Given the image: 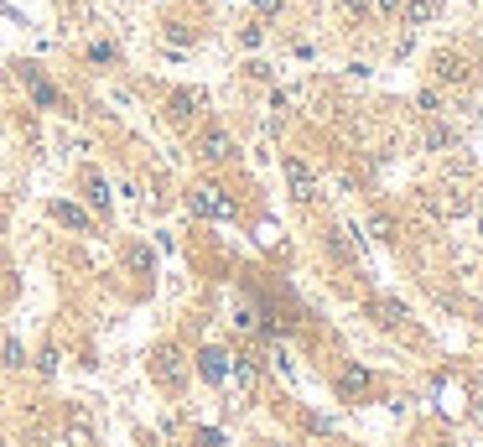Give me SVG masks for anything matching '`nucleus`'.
<instances>
[{"label": "nucleus", "instance_id": "5701e85b", "mask_svg": "<svg viewBox=\"0 0 483 447\" xmlns=\"http://www.w3.org/2000/svg\"><path fill=\"white\" fill-rule=\"evenodd\" d=\"M240 42H244V47H260V42H266V31H260V27H244Z\"/></svg>", "mask_w": 483, "mask_h": 447}, {"label": "nucleus", "instance_id": "0eeeda50", "mask_svg": "<svg viewBox=\"0 0 483 447\" xmlns=\"http://www.w3.org/2000/svg\"><path fill=\"white\" fill-rule=\"evenodd\" d=\"M187 203L203 213V219H229V213H234V203H229V198H218V187H209V182H203V187H192V193H187Z\"/></svg>", "mask_w": 483, "mask_h": 447}, {"label": "nucleus", "instance_id": "2eb2a0df", "mask_svg": "<svg viewBox=\"0 0 483 447\" xmlns=\"http://www.w3.org/2000/svg\"><path fill=\"white\" fill-rule=\"evenodd\" d=\"M0 364H5V369H27V349H21L16 338H5V344H0Z\"/></svg>", "mask_w": 483, "mask_h": 447}, {"label": "nucleus", "instance_id": "20e7f679", "mask_svg": "<svg viewBox=\"0 0 483 447\" xmlns=\"http://www.w3.org/2000/svg\"><path fill=\"white\" fill-rule=\"evenodd\" d=\"M431 79H437L442 89H457V84L473 79V62L463 58V53H453V47H447V53L437 47V53H431Z\"/></svg>", "mask_w": 483, "mask_h": 447}, {"label": "nucleus", "instance_id": "aec40b11", "mask_svg": "<svg viewBox=\"0 0 483 447\" xmlns=\"http://www.w3.org/2000/svg\"><path fill=\"white\" fill-rule=\"evenodd\" d=\"M58 349H53V344H47V349H42V354H37V369H42V375H58Z\"/></svg>", "mask_w": 483, "mask_h": 447}, {"label": "nucleus", "instance_id": "39448f33", "mask_svg": "<svg viewBox=\"0 0 483 447\" xmlns=\"http://www.w3.org/2000/svg\"><path fill=\"white\" fill-rule=\"evenodd\" d=\"M192 151H198L203 161H213V167H218V161H234V151H240V146H234V136H229L224 125H209V130H198Z\"/></svg>", "mask_w": 483, "mask_h": 447}, {"label": "nucleus", "instance_id": "b1692460", "mask_svg": "<svg viewBox=\"0 0 483 447\" xmlns=\"http://www.w3.org/2000/svg\"><path fill=\"white\" fill-rule=\"evenodd\" d=\"M343 11H348V16H359V21H364V16H369V0H343Z\"/></svg>", "mask_w": 483, "mask_h": 447}, {"label": "nucleus", "instance_id": "ddd939ff", "mask_svg": "<svg viewBox=\"0 0 483 447\" xmlns=\"http://www.w3.org/2000/svg\"><path fill=\"white\" fill-rule=\"evenodd\" d=\"M167 115L177 120V125H187V120L198 115V94H172V99H167Z\"/></svg>", "mask_w": 483, "mask_h": 447}, {"label": "nucleus", "instance_id": "6ab92c4d", "mask_svg": "<svg viewBox=\"0 0 483 447\" xmlns=\"http://www.w3.org/2000/svg\"><path fill=\"white\" fill-rule=\"evenodd\" d=\"M369 235H374V239H390L395 235V219H390V213H374V219H369Z\"/></svg>", "mask_w": 483, "mask_h": 447}, {"label": "nucleus", "instance_id": "393cba45", "mask_svg": "<svg viewBox=\"0 0 483 447\" xmlns=\"http://www.w3.org/2000/svg\"><path fill=\"white\" fill-rule=\"evenodd\" d=\"M255 5H260V11H266V16H271V11H281V0H255Z\"/></svg>", "mask_w": 483, "mask_h": 447}, {"label": "nucleus", "instance_id": "423d86ee", "mask_svg": "<svg viewBox=\"0 0 483 447\" xmlns=\"http://www.w3.org/2000/svg\"><path fill=\"white\" fill-rule=\"evenodd\" d=\"M281 167H286V187H291V198H297V203H312V198H317V178H312V167H307L302 156H286Z\"/></svg>", "mask_w": 483, "mask_h": 447}, {"label": "nucleus", "instance_id": "9d476101", "mask_svg": "<svg viewBox=\"0 0 483 447\" xmlns=\"http://www.w3.org/2000/svg\"><path fill=\"white\" fill-rule=\"evenodd\" d=\"M198 375H203L209 385H224V380H229V354H224V349H203V354H198Z\"/></svg>", "mask_w": 483, "mask_h": 447}, {"label": "nucleus", "instance_id": "412c9836", "mask_svg": "<svg viewBox=\"0 0 483 447\" xmlns=\"http://www.w3.org/2000/svg\"><path fill=\"white\" fill-rule=\"evenodd\" d=\"M229 369H234V380H240V385H250V380H255V364H250L244 354H234V364H229Z\"/></svg>", "mask_w": 483, "mask_h": 447}, {"label": "nucleus", "instance_id": "f03ea898", "mask_svg": "<svg viewBox=\"0 0 483 447\" xmlns=\"http://www.w3.org/2000/svg\"><path fill=\"white\" fill-rule=\"evenodd\" d=\"M426 209H431V219H463V213H473V193L457 187V182L431 187V193H426Z\"/></svg>", "mask_w": 483, "mask_h": 447}, {"label": "nucleus", "instance_id": "dca6fc26", "mask_svg": "<svg viewBox=\"0 0 483 447\" xmlns=\"http://www.w3.org/2000/svg\"><path fill=\"white\" fill-rule=\"evenodd\" d=\"M84 187H89V203L99 213H110V193H104V178H99V172H89V178H84Z\"/></svg>", "mask_w": 483, "mask_h": 447}, {"label": "nucleus", "instance_id": "f257e3e1", "mask_svg": "<svg viewBox=\"0 0 483 447\" xmlns=\"http://www.w3.org/2000/svg\"><path fill=\"white\" fill-rule=\"evenodd\" d=\"M16 79L27 84V94H31V104L37 110H68V99H62V89L37 68V62H16Z\"/></svg>", "mask_w": 483, "mask_h": 447}, {"label": "nucleus", "instance_id": "1a4fd4ad", "mask_svg": "<svg viewBox=\"0 0 483 447\" xmlns=\"http://www.w3.org/2000/svg\"><path fill=\"white\" fill-rule=\"evenodd\" d=\"M442 16V0H400V21L405 27H431Z\"/></svg>", "mask_w": 483, "mask_h": 447}, {"label": "nucleus", "instance_id": "f3484780", "mask_svg": "<svg viewBox=\"0 0 483 447\" xmlns=\"http://www.w3.org/2000/svg\"><path fill=\"white\" fill-rule=\"evenodd\" d=\"M416 110H422V115H431V120H437V115H442V110H447V104H442V94H437V89H422V94H416Z\"/></svg>", "mask_w": 483, "mask_h": 447}, {"label": "nucleus", "instance_id": "4be33fe9", "mask_svg": "<svg viewBox=\"0 0 483 447\" xmlns=\"http://www.w3.org/2000/svg\"><path fill=\"white\" fill-rule=\"evenodd\" d=\"M374 11H380L385 21H400V0H374Z\"/></svg>", "mask_w": 483, "mask_h": 447}, {"label": "nucleus", "instance_id": "f8f14e48", "mask_svg": "<svg viewBox=\"0 0 483 447\" xmlns=\"http://www.w3.org/2000/svg\"><path fill=\"white\" fill-rule=\"evenodd\" d=\"M47 213H53L58 224H68V229H78V235H89V229H94V219L84 209H73V203H53Z\"/></svg>", "mask_w": 483, "mask_h": 447}, {"label": "nucleus", "instance_id": "a878e982", "mask_svg": "<svg viewBox=\"0 0 483 447\" xmlns=\"http://www.w3.org/2000/svg\"><path fill=\"white\" fill-rule=\"evenodd\" d=\"M271 447H291V443H271Z\"/></svg>", "mask_w": 483, "mask_h": 447}, {"label": "nucleus", "instance_id": "9b49d317", "mask_svg": "<svg viewBox=\"0 0 483 447\" xmlns=\"http://www.w3.org/2000/svg\"><path fill=\"white\" fill-rule=\"evenodd\" d=\"M463 146V136H457L447 120H437L431 130H426V151H437V156H447V151H457Z\"/></svg>", "mask_w": 483, "mask_h": 447}, {"label": "nucleus", "instance_id": "4468645a", "mask_svg": "<svg viewBox=\"0 0 483 447\" xmlns=\"http://www.w3.org/2000/svg\"><path fill=\"white\" fill-rule=\"evenodd\" d=\"M374 318H380V328H400L411 312H405L400 302H374Z\"/></svg>", "mask_w": 483, "mask_h": 447}, {"label": "nucleus", "instance_id": "6e6552de", "mask_svg": "<svg viewBox=\"0 0 483 447\" xmlns=\"http://www.w3.org/2000/svg\"><path fill=\"white\" fill-rule=\"evenodd\" d=\"M332 385H338V395H343V401H359V395H369V385H374V375H369V369H359V364H343Z\"/></svg>", "mask_w": 483, "mask_h": 447}, {"label": "nucleus", "instance_id": "a211bd4d", "mask_svg": "<svg viewBox=\"0 0 483 447\" xmlns=\"http://www.w3.org/2000/svg\"><path fill=\"white\" fill-rule=\"evenodd\" d=\"M89 62H110V68H115V62H120V47H115V42H89Z\"/></svg>", "mask_w": 483, "mask_h": 447}, {"label": "nucleus", "instance_id": "7ed1b4c3", "mask_svg": "<svg viewBox=\"0 0 483 447\" xmlns=\"http://www.w3.org/2000/svg\"><path fill=\"white\" fill-rule=\"evenodd\" d=\"M151 380H156V385H167V390H177L182 380H187V359H182L177 344H156V354H151Z\"/></svg>", "mask_w": 483, "mask_h": 447}]
</instances>
